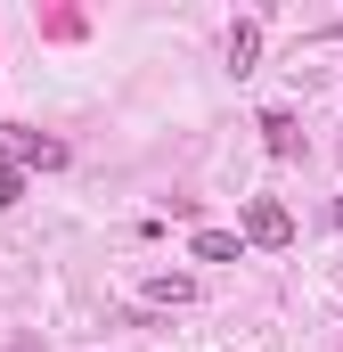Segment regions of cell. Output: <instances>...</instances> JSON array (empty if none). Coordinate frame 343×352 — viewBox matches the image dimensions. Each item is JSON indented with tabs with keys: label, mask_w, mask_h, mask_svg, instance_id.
Segmentation results:
<instances>
[{
	"label": "cell",
	"mask_w": 343,
	"mask_h": 352,
	"mask_svg": "<svg viewBox=\"0 0 343 352\" xmlns=\"http://www.w3.org/2000/svg\"><path fill=\"white\" fill-rule=\"evenodd\" d=\"M188 254H196V263H246V238H229V230H196Z\"/></svg>",
	"instance_id": "3"
},
{
	"label": "cell",
	"mask_w": 343,
	"mask_h": 352,
	"mask_svg": "<svg viewBox=\"0 0 343 352\" xmlns=\"http://www.w3.org/2000/svg\"><path fill=\"white\" fill-rule=\"evenodd\" d=\"M335 230H343V197H335Z\"/></svg>",
	"instance_id": "8"
},
{
	"label": "cell",
	"mask_w": 343,
	"mask_h": 352,
	"mask_svg": "<svg viewBox=\"0 0 343 352\" xmlns=\"http://www.w3.org/2000/svg\"><path fill=\"white\" fill-rule=\"evenodd\" d=\"M246 238L270 246V254H278V246H294V213H286L278 197H246Z\"/></svg>",
	"instance_id": "2"
},
{
	"label": "cell",
	"mask_w": 343,
	"mask_h": 352,
	"mask_svg": "<svg viewBox=\"0 0 343 352\" xmlns=\"http://www.w3.org/2000/svg\"><path fill=\"white\" fill-rule=\"evenodd\" d=\"M261 148H270V156H294V148H303V131H294V115H286V107H270V115H261Z\"/></svg>",
	"instance_id": "4"
},
{
	"label": "cell",
	"mask_w": 343,
	"mask_h": 352,
	"mask_svg": "<svg viewBox=\"0 0 343 352\" xmlns=\"http://www.w3.org/2000/svg\"><path fill=\"white\" fill-rule=\"evenodd\" d=\"M0 156H8V164H33V173H58V164H66V148L41 140V131H25V123H0Z\"/></svg>",
	"instance_id": "1"
},
{
	"label": "cell",
	"mask_w": 343,
	"mask_h": 352,
	"mask_svg": "<svg viewBox=\"0 0 343 352\" xmlns=\"http://www.w3.org/2000/svg\"><path fill=\"white\" fill-rule=\"evenodd\" d=\"M188 295H196L188 270H156V278H147V303H188Z\"/></svg>",
	"instance_id": "6"
},
{
	"label": "cell",
	"mask_w": 343,
	"mask_h": 352,
	"mask_svg": "<svg viewBox=\"0 0 343 352\" xmlns=\"http://www.w3.org/2000/svg\"><path fill=\"white\" fill-rule=\"evenodd\" d=\"M16 197H25V173H16V164H0V213H8Z\"/></svg>",
	"instance_id": "7"
},
{
	"label": "cell",
	"mask_w": 343,
	"mask_h": 352,
	"mask_svg": "<svg viewBox=\"0 0 343 352\" xmlns=\"http://www.w3.org/2000/svg\"><path fill=\"white\" fill-rule=\"evenodd\" d=\"M254 58H261V25H254V16H237V25H229V66L254 74Z\"/></svg>",
	"instance_id": "5"
}]
</instances>
